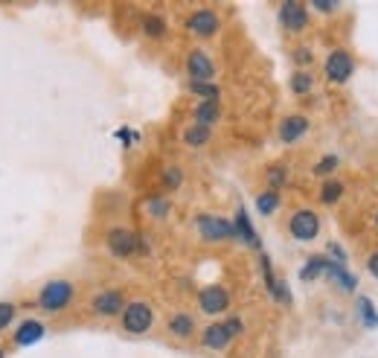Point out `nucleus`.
<instances>
[{"instance_id": "obj_1", "label": "nucleus", "mask_w": 378, "mask_h": 358, "mask_svg": "<svg viewBox=\"0 0 378 358\" xmlns=\"http://www.w3.org/2000/svg\"><path fill=\"white\" fill-rule=\"evenodd\" d=\"M105 245L108 251L117 256V259H128V256H137V254H145L149 251V245H145V239L134 231V227H111V231L105 233Z\"/></svg>"}, {"instance_id": "obj_2", "label": "nucleus", "mask_w": 378, "mask_h": 358, "mask_svg": "<svg viewBox=\"0 0 378 358\" xmlns=\"http://www.w3.org/2000/svg\"><path fill=\"white\" fill-rule=\"evenodd\" d=\"M73 300H76V288L68 280H50L36 297L38 309H44V312H50V315H58L64 309H70Z\"/></svg>"}, {"instance_id": "obj_3", "label": "nucleus", "mask_w": 378, "mask_h": 358, "mask_svg": "<svg viewBox=\"0 0 378 358\" xmlns=\"http://www.w3.org/2000/svg\"><path fill=\"white\" fill-rule=\"evenodd\" d=\"M244 332V320L242 318H227V320H219V323H210L201 335V347L212 350V352H221L227 350L233 341Z\"/></svg>"}, {"instance_id": "obj_4", "label": "nucleus", "mask_w": 378, "mask_h": 358, "mask_svg": "<svg viewBox=\"0 0 378 358\" xmlns=\"http://www.w3.org/2000/svg\"><path fill=\"white\" fill-rule=\"evenodd\" d=\"M120 327L128 335H145L155 327V309L145 300H131L125 303L123 315H120Z\"/></svg>"}, {"instance_id": "obj_5", "label": "nucleus", "mask_w": 378, "mask_h": 358, "mask_svg": "<svg viewBox=\"0 0 378 358\" xmlns=\"http://www.w3.org/2000/svg\"><path fill=\"white\" fill-rule=\"evenodd\" d=\"M355 73V56L349 50H343V47H338V50H332L326 56L323 61V76L329 79L332 85H347L349 79Z\"/></svg>"}, {"instance_id": "obj_6", "label": "nucleus", "mask_w": 378, "mask_h": 358, "mask_svg": "<svg viewBox=\"0 0 378 358\" xmlns=\"http://www.w3.org/2000/svg\"><path fill=\"white\" fill-rule=\"evenodd\" d=\"M195 231L204 242H227V239H236V227L230 219H221V216H210V213H201L195 216Z\"/></svg>"}, {"instance_id": "obj_7", "label": "nucleus", "mask_w": 378, "mask_h": 358, "mask_svg": "<svg viewBox=\"0 0 378 358\" xmlns=\"http://www.w3.org/2000/svg\"><path fill=\"white\" fill-rule=\"evenodd\" d=\"M279 26H283L285 32H306L308 24H311V15H308V3H297V0H288V3H279Z\"/></svg>"}, {"instance_id": "obj_8", "label": "nucleus", "mask_w": 378, "mask_h": 358, "mask_svg": "<svg viewBox=\"0 0 378 358\" xmlns=\"http://www.w3.org/2000/svg\"><path fill=\"white\" fill-rule=\"evenodd\" d=\"M288 233H291V239H297V242L317 239L320 216L315 213V210H297V213H291V219H288Z\"/></svg>"}, {"instance_id": "obj_9", "label": "nucleus", "mask_w": 378, "mask_h": 358, "mask_svg": "<svg viewBox=\"0 0 378 358\" xmlns=\"http://www.w3.org/2000/svg\"><path fill=\"white\" fill-rule=\"evenodd\" d=\"M187 29L195 38H212L221 29V18H219V12L201 6V9H195V12L187 15Z\"/></svg>"}, {"instance_id": "obj_10", "label": "nucleus", "mask_w": 378, "mask_h": 358, "mask_svg": "<svg viewBox=\"0 0 378 358\" xmlns=\"http://www.w3.org/2000/svg\"><path fill=\"white\" fill-rule=\"evenodd\" d=\"M90 309H93V315H100V318H117L125 309V295L120 288H105L100 295H93Z\"/></svg>"}, {"instance_id": "obj_11", "label": "nucleus", "mask_w": 378, "mask_h": 358, "mask_svg": "<svg viewBox=\"0 0 378 358\" xmlns=\"http://www.w3.org/2000/svg\"><path fill=\"white\" fill-rule=\"evenodd\" d=\"M198 309L204 315H224L230 309V291L224 286H204L198 291Z\"/></svg>"}, {"instance_id": "obj_12", "label": "nucleus", "mask_w": 378, "mask_h": 358, "mask_svg": "<svg viewBox=\"0 0 378 358\" xmlns=\"http://www.w3.org/2000/svg\"><path fill=\"white\" fill-rule=\"evenodd\" d=\"M187 76H189V82H212V76H216V61L204 50H192L187 56Z\"/></svg>"}, {"instance_id": "obj_13", "label": "nucleus", "mask_w": 378, "mask_h": 358, "mask_svg": "<svg viewBox=\"0 0 378 358\" xmlns=\"http://www.w3.org/2000/svg\"><path fill=\"white\" fill-rule=\"evenodd\" d=\"M308 128H311V123H308L306 114H288V117L279 123V140L283 143H297V140H303L308 134Z\"/></svg>"}, {"instance_id": "obj_14", "label": "nucleus", "mask_w": 378, "mask_h": 358, "mask_svg": "<svg viewBox=\"0 0 378 358\" xmlns=\"http://www.w3.org/2000/svg\"><path fill=\"white\" fill-rule=\"evenodd\" d=\"M41 338H44V323L36 320V318L21 320L18 329H15V335H12V341H15L18 347H32V344H36V341H41Z\"/></svg>"}, {"instance_id": "obj_15", "label": "nucleus", "mask_w": 378, "mask_h": 358, "mask_svg": "<svg viewBox=\"0 0 378 358\" xmlns=\"http://www.w3.org/2000/svg\"><path fill=\"white\" fill-rule=\"evenodd\" d=\"M166 329H169V335L187 341V338L195 335V318L189 312H172L169 320H166Z\"/></svg>"}, {"instance_id": "obj_16", "label": "nucleus", "mask_w": 378, "mask_h": 358, "mask_svg": "<svg viewBox=\"0 0 378 358\" xmlns=\"http://www.w3.org/2000/svg\"><path fill=\"white\" fill-rule=\"evenodd\" d=\"M233 227H236V239H242L244 245H251V248H259V236H256L253 224H251V219H248V210H244V207L236 210Z\"/></svg>"}, {"instance_id": "obj_17", "label": "nucleus", "mask_w": 378, "mask_h": 358, "mask_svg": "<svg viewBox=\"0 0 378 358\" xmlns=\"http://www.w3.org/2000/svg\"><path fill=\"white\" fill-rule=\"evenodd\" d=\"M192 114H195V125L212 128L221 120V102H198Z\"/></svg>"}, {"instance_id": "obj_18", "label": "nucleus", "mask_w": 378, "mask_h": 358, "mask_svg": "<svg viewBox=\"0 0 378 358\" xmlns=\"http://www.w3.org/2000/svg\"><path fill=\"white\" fill-rule=\"evenodd\" d=\"M343 192H347V184L340 181V178H326V181L320 184V204L332 207L343 199Z\"/></svg>"}, {"instance_id": "obj_19", "label": "nucleus", "mask_w": 378, "mask_h": 358, "mask_svg": "<svg viewBox=\"0 0 378 358\" xmlns=\"http://www.w3.org/2000/svg\"><path fill=\"white\" fill-rule=\"evenodd\" d=\"M210 137H212V132L210 128H204V125H187L184 128V134H180V140H184V146H189V149H201V146H207L210 143Z\"/></svg>"}, {"instance_id": "obj_20", "label": "nucleus", "mask_w": 378, "mask_h": 358, "mask_svg": "<svg viewBox=\"0 0 378 358\" xmlns=\"http://www.w3.org/2000/svg\"><path fill=\"white\" fill-rule=\"evenodd\" d=\"M329 268H332V259H326V256H311L308 263L303 265L300 277H303V280H317V277H329Z\"/></svg>"}, {"instance_id": "obj_21", "label": "nucleus", "mask_w": 378, "mask_h": 358, "mask_svg": "<svg viewBox=\"0 0 378 358\" xmlns=\"http://www.w3.org/2000/svg\"><path fill=\"white\" fill-rule=\"evenodd\" d=\"M279 204H283V195H279L276 189H262L256 195V210L262 216H274L279 210Z\"/></svg>"}, {"instance_id": "obj_22", "label": "nucleus", "mask_w": 378, "mask_h": 358, "mask_svg": "<svg viewBox=\"0 0 378 358\" xmlns=\"http://www.w3.org/2000/svg\"><path fill=\"white\" fill-rule=\"evenodd\" d=\"M140 26H143V32H145L149 38H163V36H166V18H163V15H157V12L143 15Z\"/></svg>"}, {"instance_id": "obj_23", "label": "nucleus", "mask_w": 378, "mask_h": 358, "mask_svg": "<svg viewBox=\"0 0 378 358\" xmlns=\"http://www.w3.org/2000/svg\"><path fill=\"white\" fill-rule=\"evenodd\" d=\"M265 184H268V189H283V187H288V169L283 166V164H274V166H268L265 169Z\"/></svg>"}, {"instance_id": "obj_24", "label": "nucleus", "mask_w": 378, "mask_h": 358, "mask_svg": "<svg viewBox=\"0 0 378 358\" xmlns=\"http://www.w3.org/2000/svg\"><path fill=\"white\" fill-rule=\"evenodd\" d=\"M189 91L195 96H201V102H219L221 88L216 82H189Z\"/></svg>"}, {"instance_id": "obj_25", "label": "nucleus", "mask_w": 378, "mask_h": 358, "mask_svg": "<svg viewBox=\"0 0 378 358\" xmlns=\"http://www.w3.org/2000/svg\"><path fill=\"white\" fill-rule=\"evenodd\" d=\"M311 88H315V76H311L308 70H294L291 73V91L297 93V96L311 93Z\"/></svg>"}, {"instance_id": "obj_26", "label": "nucleus", "mask_w": 378, "mask_h": 358, "mask_svg": "<svg viewBox=\"0 0 378 358\" xmlns=\"http://www.w3.org/2000/svg\"><path fill=\"white\" fill-rule=\"evenodd\" d=\"M160 184H163V189H180V187H184V169H180V166H166L160 172Z\"/></svg>"}, {"instance_id": "obj_27", "label": "nucleus", "mask_w": 378, "mask_h": 358, "mask_svg": "<svg viewBox=\"0 0 378 358\" xmlns=\"http://www.w3.org/2000/svg\"><path fill=\"white\" fill-rule=\"evenodd\" d=\"M329 277H332V280L343 288V291H352L355 288V277L343 268V265H338V263H332V268H329Z\"/></svg>"}, {"instance_id": "obj_28", "label": "nucleus", "mask_w": 378, "mask_h": 358, "mask_svg": "<svg viewBox=\"0 0 378 358\" xmlns=\"http://www.w3.org/2000/svg\"><path fill=\"white\" fill-rule=\"evenodd\" d=\"M15 315H18V306L12 300H0V332L9 329V323H15Z\"/></svg>"}, {"instance_id": "obj_29", "label": "nucleus", "mask_w": 378, "mask_h": 358, "mask_svg": "<svg viewBox=\"0 0 378 358\" xmlns=\"http://www.w3.org/2000/svg\"><path fill=\"white\" fill-rule=\"evenodd\" d=\"M338 166H340V157L338 155H326L320 164H315V169H311V172H315L317 178H326V175H332Z\"/></svg>"}, {"instance_id": "obj_30", "label": "nucleus", "mask_w": 378, "mask_h": 358, "mask_svg": "<svg viewBox=\"0 0 378 358\" xmlns=\"http://www.w3.org/2000/svg\"><path fill=\"white\" fill-rule=\"evenodd\" d=\"M145 213L155 219H166L169 216V201L166 199H149L145 201Z\"/></svg>"}, {"instance_id": "obj_31", "label": "nucleus", "mask_w": 378, "mask_h": 358, "mask_svg": "<svg viewBox=\"0 0 378 358\" xmlns=\"http://www.w3.org/2000/svg\"><path fill=\"white\" fill-rule=\"evenodd\" d=\"M358 312H361V318L367 320V327H378V315H375V309H372V303L367 297L358 300Z\"/></svg>"}, {"instance_id": "obj_32", "label": "nucleus", "mask_w": 378, "mask_h": 358, "mask_svg": "<svg viewBox=\"0 0 378 358\" xmlns=\"http://www.w3.org/2000/svg\"><path fill=\"white\" fill-rule=\"evenodd\" d=\"M294 61H297V70H306L311 64V50H308V47H297V50H294Z\"/></svg>"}, {"instance_id": "obj_33", "label": "nucleus", "mask_w": 378, "mask_h": 358, "mask_svg": "<svg viewBox=\"0 0 378 358\" xmlns=\"http://www.w3.org/2000/svg\"><path fill=\"white\" fill-rule=\"evenodd\" d=\"M308 9H315V12H323V15H335L340 9V3H326V0H315Z\"/></svg>"}, {"instance_id": "obj_34", "label": "nucleus", "mask_w": 378, "mask_h": 358, "mask_svg": "<svg viewBox=\"0 0 378 358\" xmlns=\"http://www.w3.org/2000/svg\"><path fill=\"white\" fill-rule=\"evenodd\" d=\"M367 271L378 280V248H375V251L370 254V259H367Z\"/></svg>"}, {"instance_id": "obj_35", "label": "nucleus", "mask_w": 378, "mask_h": 358, "mask_svg": "<svg viewBox=\"0 0 378 358\" xmlns=\"http://www.w3.org/2000/svg\"><path fill=\"white\" fill-rule=\"evenodd\" d=\"M375 227H378V210H375Z\"/></svg>"}, {"instance_id": "obj_36", "label": "nucleus", "mask_w": 378, "mask_h": 358, "mask_svg": "<svg viewBox=\"0 0 378 358\" xmlns=\"http://www.w3.org/2000/svg\"><path fill=\"white\" fill-rule=\"evenodd\" d=\"M0 358H3V347H0Z\"/></svg>"}]
</instances>
